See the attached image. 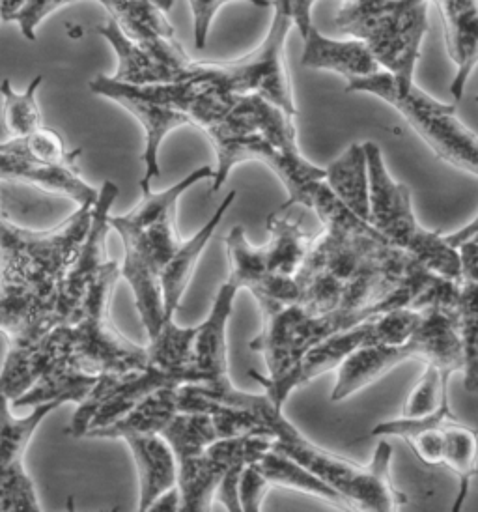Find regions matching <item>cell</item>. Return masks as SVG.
I'll use <instances>...</instances> for the list:
<instances>
[{
	"instance_id": "30",
	"label": "cell",
	"mask_w": 478,
	"mask_h": 512,
	"mask_svg": "<svg viewBox=\"0 0 478 512\" xmlns=\"http://www.w3.org/2000/svg\"><path fill=\"white\" fill-rule=\"evenodd\" d=\"M441 466L449 468L460 481L458 499L452 511H460L462 503L467 498L469 486L478 470V434L475 428L460 423L456 417L445 425V440H443V458Z\"/></svg>"
},
{
	"instance_id": "15",
	"label": "cell",
	"mask_w": 478,
	"mask_h": 512,
	"mask_svg": "<svg viewBox=\"0 0 478 512\" xmlns=\"http://www.w3.org/2000/svg\"><path fill=\"white\" fill-rule=\"evenodd\" d=\"M60 281L32 271L0 268V335L8 346H34L60 324Z\"/></svg>"
},
{
	"instance_id": "33",
	"label": "cell",
	"mask_w": 478,
	"mask_h": 512,
	"mask_svg": "<svg viewBox=\"0 0 478 512\" xmlns=\"http://www.w3.org/2000/svg\"><path fill=\"white\" fill-rule=\"evenodd\" d=\"M43 77L32 79L25 92H15L10 79H4L0 85V94L4 100V124L10 131L12 139L27 137L36 129L42 128V111L36 100L38 88L42 86Z\"/></svg>"
},
{
	"instance_id": "29",
	"label": "cell",
	"mask_w": 478,
	"mask_h": 512,
	"mask_svg": "<svg viewBox=\"0 0 478 512\" xmlns=\"http://www.w3.org/2000/svg\"><path fill=\"white\" fill-rule=\"evenodd\" d=\"M256 466H258V470L262 471V475L268 479L269 484L305 492V494H310L314 498L329 501L331 505H335L338 509H352L350 503L342 498L333 486H329L325 481H322L318 475H314L312 471L307 470L303 464H299L294 458L284 455L273 447L256 462Z\"/></svg>"
},
{
	"instance_id": "26",
	"label": "cell",
	"mask_w": 478,
	"mask_h": 512,
	"mask_svg": "<svg viewBox=\"0 0 478 512\" xmlns=\"http://www.w3.org/2000/svg\"><path fill=\"white\" fill-rule=\"evenodd\" d=\"M96 32L111 43L118 57V70L114 73V79L129 85H161L183 81L180 73L155 57L152 51L133 42L113 17H109L105 25L96 27Z\"/></svg>"
},
{
	"instance_id": "3",
	"label": "cell",
	"mask_w": 478,
	"mask_h": 512,
	"mask_svg": "<svg viewBox=\"0 0 478 512\" xmlns=\"http://www.w3.org/2000/svg\"><path fill=\"white\" fill-rule=\"evenodd\" d=\"M118 275L120 266L111 260L86 290L70 320L43 337L42 376L55 369L124 376L148 365V348L127 341L109 318V301Z\"/></svg>"
},
{
	"instance_id": "17",
	"label": "cell",
	"mask_w": 478,
	"mask_h": 512,
	"mask_svg": "<svg viewBox=\"0 0 478 512\" xmlns=\"http://www.w3.org/2000/svg\"><path fill=\"white\" fill-rule=\"evenodd\" d=\"M10 402L0 391V512L42 511L34 484L23 468V456L43 419L64 402L38 404L27 417H15Z\"/></svg>"
},
{
	"instance_id": "28",
	"label": "cell",
	"mask_w": 478,
	"mask_h": 512,
	"mask_svg": "<svg viewBox=\"0 0 478 512\" xmlns=\"http://www.w3.org/2000/svg\"><path fill=\"white\" fill-rule=\"evenodd\" d=\"M269 242L262 245L268 270L282 277H296L316 236L307 234L297 221L275 212L268 217Z\"/></svg>"
},
{
	"instance_id": "19",
	"label": "cell",
	"mask_w": 478,
	"mask_h": 512,
	"mask_svg": "<svg viewBox=\"0 0 478 512\" xmlns=\"http://www.w3.org/2000/svg\"><path fill=\"white\" fill-rule=\"evenodd\" d=\"M226 251L230 260L228 283H232L238 290L247 288L258 301L262 314L299 301L296 277L271 273L262 247H253L247 242L241 225L232 228L226 236Z\"/></svg>"
},
{
	"instance_id": "20",
	"label": "cell",
	"mask_w": 478,
	"mask_h": 512,
	"mask_svg": "<svg viewBox=\"0 0 478 512\" xmlns=\"http://www.w3.org/2000/svg\"><path fill=\"white\" fill-rule=\"evenodd\" d=\"M436 2L445 29V43L456 77L450 85V94L462 100L465 86L478 66V0H432Z\"/></svg>"
},
{
	"instance_id": "23",
	"label": "cell",
	"mask_w": 478,
	"mask_h": 512,
	"mask_svg": "<svg viewBox=\"0 0 478 512\" xmlns=\"http://www.w3.org/2000/svg\"><path fill=\"white\" fill-rule=\"evenodd\" d=\"M239 290L226 281L213 299L208 318L198 326L195 339V367L204 376L206 387H219L230 382L226 361V324L232 314L234 298Z\"/></svg>"
},
{
	"instance_id": "16",
	"label": "cell",
	"mask_w": 478,
	"mask_h": 512,
	"mask_svg": "<svg viewBox=\"0 0 478 512\" xmlns=\"http://www.w3.org/2000/svg\"><path fill=\"white\" fill-rule=\"evenodd\" d=\"M273 447L269 436H234L213 441L202 455L178 462V488L180 511H210L215 490L232 468H245L256 464Z\"/></svg>"
},
{
	"instance_id": "25",
	"label": "cell",
	"mask_w": 478,
	"mask_h": 512,
	"mask_svg": "<svg viewBox=\"0 0 478 512\" xmlns=\"http://www.w3.org/2000/svg\"><path fill=\"white\" fill-rule=\"evenodd\" d=\"M236 200V191L228 193L221 202L217 212L211 215L210 221L198 230L197 234L189 240L180 243L178 251L172 255L169 264L161 271V290H163V305H165V322L174 320V313L182 303L183 294L189 286L193 273L197 270V262L202 251L211 240L213 232L221 225L226 212L232 208Z\"/></svg>"
},
{
	"instance_id": "39",
	"label": "cell",
	"mask_w": 478,
	"mask_h": 512,
	"mask_svg": "<svg viewBox=\"0 0 478 512\" xmlns=\"http://www.w3.org/2000/svg\"><path fill=\"white\" fill-rule=\"evenodd\" d=\"M316 0H292V14H294V25H296L301 38H305L312 29V8Z\"/></svg>"
},
{
	"instance_id": "38",
	"label": "cell",
	"mask_w": 478,
	"mask_h": 512,
	"mask_svg": "<svg viewBox=\"0 0 478 512\" xmlns=\"http://www.w3.org/2000/svg\"><path fill=\"white\" fill-rule=\"evenodd\" d=\"M460 262H462V279L464 281H478V242L467 240L458 247Z\"/></svg>"
},
{
	"instance_id": "27",
	"label": "cell",
	"mask_w": 478,
	"mask_h": 512,
	"mask_svg": "<svg viewBox=\"0 0 478 512\" xmlns=\"http://www.w3.org/2000/svg\"><path fill=\"white\" fill-rule=\"evenodd\" d=\"M325 182L337 199L368 223L370 217V174L365 144H352L325 169Z\"/></svg>"
},
{
	"instance_id": "40",
	"label": "cell",
	"mask_w": 478,
	"mask_h": 512,
	"mask_svg": "<svg viewBox=\"0 0 478 512\" xmlns=\"http://www.w3.org/2000/svg\"><path fill=\"white\" fill-rule=\"evenodd\" d=\"M478 103V96H477ZM447 240H449L450 245L452 247H460V243L467 242V240H477L478 242V215L469 223V225H465L464 228H460V230H456V232H452V234H447L445 236Z\"/></svg>"
},
{
	"instance_id": "35",
	"label": "cell",
	"mask_w": 478,
	"mask_h": 512,
	"mask_svg": "<svg viewBox=\"0 0 478 512\" xmlns=\"http://www.w3.org/2000/svg\"><path fill=\"white\" fill-rule=\"evenodd\" d=\"M232 0H189L191 12H193V29H195V45L198 49H204L210 34L211 21L217 12ZM258 8H269L273 2L269 0H245Z\"/></svg>"
},
{
	"instance_id": "31",
	"label": "cell",
	"mask_w": 478,
	"mask_h": 512,
	"mask_svg": "<svg viewBox=\"0 0 478 512\" xmlns=\"http://www.w3.org/2000/svg\"><path fill=\"white\" fill-rule=\"evenodd\" d=\"M169 441L176 462L202 455L213 441L221 440L210 413L178 412L159 432Z\"/></svg>"
},
{
	"instance_id": "14",
	"label": "cell",
	"mask_w": 478,
	"mask_h": 512,
	"mask_svg": "<svg viewBox=\"0 0 478 512\" xmlns=\"http://www.w3.org/2000/svg\"><path fill=\"white\" fill-rule=\"evenodd\" d=\"M92 206H79L70 219L45 232L17 227L0 214V268L32 271L60 281L85 242Z\"/></svg>"
},
{
	"instance_id": "2",
	"label": "cell",
	"mask_w": 478,
	"mask_h": 512,
	"mask_svg": "<svg viewBox=\"0 0 478 512\" xmlns=\"http://www.w3.org/2000/svg\"><path fill=\"white\" fill-rule=\"evenodd\" d=\"M88 86L96 96L122 105L144 128L146 146L142 163L146 172L141 180L142 195L152 193V182L161 174L157 156L170 131L182 126L206 131L225 118L238 98V94L223 92L200 77L161 85H129L114 77L98 75Z\"/></svg>"
},
{
	"instance_id": "10",
	"label": "cell",
	"mask_w": 478,
	"mask_h": 512,
	"mask_svg": "<svg viewBox=\"0 0 478 512\" xmlns=\"http://www.w3.org/2000/svg\"><path fill=\"white\" fill-rule=\"evenodd\" d=\"M421 322V309L404 307L389 313L368 318L353 328L340 331L327 341L312 346L305 356L297 361L292 369L281 376H262L251 370L254 382L264 387V393L271 402L282 410L284 402L296 391L297 387L309 384L314 378L325 372L337 370L348 357L357 350L378 344V342H402L411 337V333Z\"/></svg>"
},
{
	"instance_id": "5",
	"label": "cell",
	"mask_w": 478,
	"mask_h": 512,
	"mask_svg": "<svg viewBox=\"0 0 478 512\" xmlns=\"http://www.w3.org/2000/svg\"><path fill=\"white\" fill-rule=\"evenodd\" d=\"M273 423V449L294 458L333 486L350 503L353 511L394 512L402 509L404 498L391 479L393 447L387 438L378 443L374 458L368 464H359L312 443L284 417V413H279Z\"/></svg>"
},
{
	"instance_id": "34",
	"label": "cell",
	"mask_w": 478,
	"mask_h": 512,
	"mask_svg": "<svg viewBox=\"0 0 478 512\" xmlns=\"http://www.w3.org/2000/svg\"><path fill=\"white\" fill-rule=\"evenodd\" d=\"M449 374L437 367L436 363H424L421 380L411 389L402 415L426 417L436 413L445 400H449Z\"/></svg>"
},
{
	"instance_id": "21",
	"label": "cell",
	"mask_w": 478,
	"mask_h": 512,
	"mask_svg": "<svg viewBox=\"0 0 478 512\" xmlns=\"http://www.w3.org/2000/svg\"><path fill=\"white\" fill-rule=\"evenodd\" d=\"M303 42H305V49H303L301 64L310 70L338 73L348 83L381 72V66L370 53V49L365 43L355 38H348V40L327 38L312 25Z\"/></svg>"
},
{
	"instance_id": "36",
	"label": "cell",
	"mask_w": 478,
	"mask_h": 512,
	"mask_svg": "<svg viewBox=\"0 0 478 512\" xmlns=\"http://www.w3.org/2000/svg\"><path fill=\"white\" fill-rule=\"evenodd\" d=\"M271 486L268 479L258 470L256 464L245 466L239 477V501H241V511L258 512L262 507L264 496Z\"/></svg>"
},
{
	"instance_id": "9",
	"label": "cell",
	"mask_w": 478,
	"mask_h": 512,
	"mask_svg": "<svg viewBox=\"0 0 478 512\" xmlns=\"http://www.w3.org/2000/svg\"><path fill=\"white\" fill-rule=\"evenodd\" d=\"M239 96V94H238ZM215 148L217 167L211 178V193H217L230 171L243 161H260L279 176L288 191V200L277 212H286L290 206L305 202L310 185L325 180V169L312 165L305 157L282 154L268 139L254 128L249 116L241 111L238 98L221 122L204 131Z\"/></svg>"
},
{
	"instance_id": "18",
	"label": "cell",
	"mask_w": 478,
	"mask_h": 512,
	"mask_svg": "<svg viewBox=\"0 0 478 512\" xmlns=\"http://www.w3.org/2000/svg\"><path fill=\"white\" fill-rule=\"evenodd\" d=\"M118 185L105 182L99 189L98 200L92 206V221L70 268L60 279L58 288V320L60 324L70 320L79 303L85 298L86 290L96 281L101 271L111 262L107 258V236L111 228V208L118 199Z\"/></svg>"
},
{
	"instance_id": "6",
	"label": "cell",
	"mask_w": 478,
	"mask_h": 512,
	"mask_svg": "<svg viewBox=\"0 0 478 512\" xmlns=\"http://www.w3.org/2000/svg\"><path fill=\"white\" fill-rule=\"evenodd\" d=\"M432 0H340L335 29L365 43L383 72L415 83Z\"/></svg>"
},
{
	"instance_id": "24",
	"label": "cell",
	"mask_w": 478,
	"mask_h": 512,
	"mask_svg": "<svg viewBox=\"0 0 478 512\" xmlns=\"http://www.w3.org/2000/svg\"><path fill=\"white\" fill-rule=\"evenodd\" d=\"M0 182L38 185L49 193L68 197L79 206H92L99 195L98 189L81 178L77 165H40L4 150H0Z\"/></svg>"
},
{
	"instance_id": "1",
	"label": "cell",
	"mask_w": 478,
	"mask_h": 512,
	"mask_svg": "<svg viewBox=\"0 0 478 512\" xmlns=\"http://www.w3.org/2000/svg\"><path fill=\"white\" fill-rule=\"evenodd\" d=\"M213 172V167L197 169L161 193L142 195L133 212L111 217V228L124 242L122 275L133 290L148 339H154L165 324L161 271L182 243L174 227L176 204L187 189L202 180H211Z\"/></svg>"
},
{
	"instance_id": "41",
	"label": "cell",
	"mask_w": 478,
	"mask_h": 512,
	"mask_svg": "<svg viewBox=\"0 0 478 512\" xmlns=\"http://www.w3.org/2000/svg\"><path fill=\"white\" fill-rule=\"evenodd\" d=\"M180 503H182L180 488L174 486V488H170L169 492H165L161 498H157L150 511H180Z\"/></svg>"
},
{
	"instance_id": "11",
	"label": "cell",
	"mask_w": 478,
	"mask_h": 512,
	"mask_svg": "<svg viewBox=\"0 0 478 512\" xmlns=\"http://www.w3.org/2000/svg\"><path fill=\"white\" fill-rule=\"evenodd\" d=\"M294 27L292 0H273V19L264 42L230 64H198L197 75L228 94H260L296 116L292 83L286 70V38Z\"/></svg>"
},
{
	"instance_id": "12",
	"label": "cell",
	"mask_w": 478,
	"mask_h": 512,
	"mask_svg": "<svg viewBox=\"0 0 478 512\" xmlns=\"http://www.w3.org/2000/svg\"><path fill=\"white\" fill-rule=\"evenodd\" d=\"M389 313L372 311H327L314 313L301 303L284 305L271 313L262 314V331L251 341V350L266 359L268 376H281L292 369L312 346L327 341L340 331L353 328L368 318Z\"/></svg>"
},
{
	"instance_id": "7",
	"label": "cell",
	"mask_w": 478,
	"mask_h": 512,
	"mask_svg": "<svg viewBox=\"0 0 478 512\" xmlns=\"http://www.w3.org/2000/svg\"><path fill=\"white\" fill-rule=\"evenodd\" d=\"M370 174V217L368 223L394 247L419 260L439 277L462 281V262L456 247L439 232L422 227L413 212L411 191L398 184L385 165L380 146L365 143Z\"/></svg>"
},
{
	"instance_id": "37",
	"label": "cell",
	"mask_w": 478,
	"mask_h": 512,
	"mask_svg": "<svg viewBox=\"0 0 478 512\" xmlns=\"http://www.w3.org/2000/svg\"><path fill=\"white\" fill-rule=\"evenodd\" d=\"M245 468H232L225 473V477L221 479V483L215 490V499L219 503H223L226 507V511L239 512L241 511V501H239V477H241V471Z\"/></svg>"
},
{
	"instance_id": "8",
	"label": "cell",
	"mask_w": 478,
	"mask_h": 512,
	"mask_svg": "<svg viewBox=\"0 0 478 512\" xmlns=\"http://www.w3.org/2000/svg\"><path fill=\"white\" fill-rule=\"evenodd\" d=\"M346 92H363L389 103L439 159L478 176V135L456 116L454 105L432 98L415 83L396 81L383 70L346 83Z\"/></svg>"
},
{
	"instance_id": "42",
	"label": "cell",
	"mask_w": 478,
	"mask_h": 512,
	"mask_svg": "<svg viewBox=\"0 0 478 512\" xmlns=\"http://www.w3.org/2000/svg\"><path fill=\"white\" fill-rule=\"evenodd\" d=\"M27 0H0V21H10L12 15L25 4Z\"/></svg>"
},
{
	"instance_id": "22",
	"label": "cell",
	"mask_w": 478,
	"mask_h": 512,
	"mask_svg": "<svg viewBox=\"0 0 478 512\" xmlns=\"http://www.w3.org/2000/svg\"><path fill=\"white\" fill-rule=\"evenodd\" d=\"M126 441L139 471V511H150L157 498L178 486V462L161 434H127Z\"/></svg>"
},
{
	"instance_id": "43",
	"label": "cell",
	"mask_w": 478,
	"mask_h": 512,
	"mask_svg": "<svg viewBox=\"0 0 478 512\" xmlns=\"http://www.w3.org/2000/svg\"><path fill=\"white\" fill-rule=\"evenodd\" d=\"M155 6H159L165 14H169L170 10L174 8V0H152Z\"/></svg>"
},
{
	"instance_id": "32",
	"label": "cell",
	"mask_w": 478,
	"mask_h": 512,
	"mask_svg": "<svg viewBox=\"0 0 478 512\" xmlns=\"http://www.w3.org/2000/svg\"><path fill=\"white\" fill-rule=\"evenodd\" d=\"M0 150L10 152L15 156L25 157L40 165H77V157L81 150L70 152L57 129L38 128L27 137L10 139L8 143L0 144Z\"/></svg>"
},
{
	"instance_id": "4",
	"label": "cell",
	"mask_w": 478,
	"mask_h": 512,
	"mask_svg": "<svg viewBox=\"0 0 478 512\" xmlns=\"http://www.w3.org/2000/svg\"><path fill=\"white\" fill-rule=\"evenodd\" d=\"M409 359L436 363L449 376L464 370V342L456 307L441 303L428 305L421 309V322L406 341L378 342L357 350L338 367L331 400L350 399Z\"/></svg>"
},
{
	"instance_id": "13",
	"label": "cell",
	"mask_w": 478,
	"mask_h": 512,
	"mask_svg": "<svg viewBox=\"0 0 478 512\" xmlns=\"http://www.w3.org/2000/svg\"><path fill=\"white\" fill-rule=\"evenodd\" d=\"M183 384H204V376L197 367L176 369L150 356L142 370L124 376L103 374L86 399L79 402L66 432L73 438H85L90 428L113 425L155 391Z\"/></svg>"
}]
</instances>
